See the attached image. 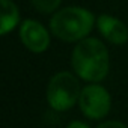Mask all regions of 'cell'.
<instances>
[{"label": "cell", "instance_id": "cell-1", "mask_svg": "<svg viewBox=\"0 0 128 128\" xmlns=\"http://www.w3.org/2000/svg\"><path fill=\"white\" fill-rule=\"evenodd\" d=\"M71 66L74 74L84 82H102L110 68L107 47L96 38H84L78 41L71 54Z\"/></svg>", "mask_w": 128, "mask_h": 128}, {"label": "cell", "instance_id": "cell-2", "mask_svg": "<svg viewBox=\"0 0 128 128\" xmlns=\"http://www.w3.org/2000/svg\"><path fill=\"white\" fill-rule=\"evenodd\" d=\"M95 15L82 6H66L56 11L50 18L51 33L65 42H78L92 32Z\"/></svg>", "mask_w": 128, "mask_h": 128}, {"label": "cell", "instance_id": "cell-3", "mask_svg": "<svg viewBox=\"0 0 128 128\" xmlns=\"http://www.w3.org/2000/svg\"><path fill=\"white\" fill-rule=\"evenodd\" d=\"M80 83L77 76L68 71L56 72L47 86V102L56 112H66L78 102Z\"/></svg>", "mask_w": 128, "mask_h": 128}, {"label": "cell", "instance_id": "cell-4", "mask_svg": "<svg viewBox=\"0 0 128 128\" xmlns=\"http://www.w3.org/2000/svg\"><path fill=\"white\" fill-rule=\"evenodd\" d=\"M78 107L88 119L100 120L108 114L112 108V96L104 86L98 83H89L88 86L82 88Z\"/></svg>", "mask_w": 128, "mask_h": 128}, {"label": "cell", "instance_id": "cell-5", "mask_svg": "<svg viewBox=\"0 0 128 128\" xmlns=\"http://www.w3.org/2000/svg\"><path fill=\"white\" fill-rule=\"evenodd\" d=\"M20 39L23 45L36 54H41L50 47L48 30L36 20H24L20 24Z\"/></svg>", "mask_w": 128, "mask_h": 128}, {"label": "cell", "instance_id": "cell-6", "mask_svg": "<svg viewBox=\"0 0 128 128\" xmlns=\"http://www.w3.org/2000/svg\"><path fill=\"white\" fill-rule=\"evenodd\" d=\"M96 29L100 30L102 38L107 39L110 44L122 45L128 41V27L124 21L113 15L101 14L96 18Z\"/></svg>", "mask_w": 128, "mask_h": 128}, {"label": "cell", "instance_id": "cell-7", "mask_svg": "<svg viewBox=\"0 0 128 128\" xmlns=\"http://www.w3.org/2000/svg\"><path fill=\"white\" fill-rule=\"evenodd\" d=\"M0 35H8L20 24V12L12 0H0Z\"/></svg>", "mask_w": 128, "mask_h": 128}, {"label": "cell", "instance_id": "cell-8", "mask_svg": "<svg viewBox=\"0 0 128 128\" xmlns=\"http://www.w3.org/2000/svg\"><path fill=\"white\" fill-rule=\"evenodd\" d=\"M32 6L41 14H53L60 6L62 0H30Z\"/></svg>", "mask_w": 128, "mask_h": 128}, {"label": "cell", "instance_id": "cell-9", "mask_svg": "<svg viewBox=\"0 0 128 128\" xmlns=\"http://www.w3.org/2000/svg\"><path fill=\"white\" fill-rule=\"evenodd\" d=\"M96 128H128V126L125 124L119 122V120H104Z\"/></svg>", "mask_w": 128, "mask_h": 128}, {"label": "cell", "instance_id": "cell-10", "mask_svg": "<svg viewBox=\"0 0 128 128\" xmlns=\"http://www.w3.org/2000/svg\"><path fill=\"white\" fill-rule=\"evenodd\" d=\"M66 128H90V125L83 120H72L66 125Z\"/></svg>", "mask_w": 128, "mask_h": 128}]
</instances>
